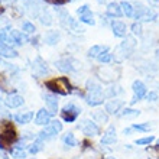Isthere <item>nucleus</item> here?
<instances>
[{
    "mask_svg": "<svg viewBox=\"0 0 159 159\" xmlns=\"http://www.w3.org/2000/svg\"><path fill=\"white\" fill-rule=\"evenodd\" d=\"M46 88L49 90L52 94H59V96H67L70 93H72L71 85L68 83L67 78H58V80H51L45 83Z\"/></svg>",
    "mask_w": 159,
    "mask_h": 159,
    "instance_id": "nucleus-1",
    "label": "nucleus"
},
{
    "mask_svg": "<svg viewBox=\"0 0 159 159\" xmlns=\"http://www.w3.org/2000/svg\"><path fill=\"white\" fill-rule=\"evenodd\" d=\"M62 130V123L59 120H51L48 125L42 129V132L38 134V138H41L43 142L45 140H49V139H54L57 134Z\"/></svg>",
    "mask_w": 159,
    "mask_h": 159,
    "instance_id": "nucleus-2",
    "label": "nucleus"
},
{
    "mask_svg": "<svg viewBox=\"0 0 159 159\" xmlns=\"http://www.w3.org/2000/svg\"><path fill=\"white\" fill-rule=\"evenodd\" d=\"M80 114H81V107L75 106L74 103H68L61 110V116H62L64 121H67V123H74Z\"/></svg>",
    "mask_w": 159,
    "mask_h": 159,
    "instance_id": "nucleus-3",
    "label": "nucleus"
},
{
    "mask_svg": "<svg viewBox=\"0 0 159 159\" xmlns=\"http://www.w3.org/2000/svg\"><path fill=\"white\" fill-rule=\"evenodd\" d=\"M78 129L81 130L87 138H93V136L100 134V127H98V125H97L96 121L90 120V119H84V120L80 121Z\"/></svg>",
    "mask_w": 159,
    "mask_h": 159,
    "instance_id": "nucleus-4",
    "label": "nucleus"
},
{
    "mask_svg": "<svg viewBox=\"0 0 159 159\" xmlns=\"http://www.w3.org/2000/svg\"><path fill=\"white\" fill-rule=\"evenodd\" d=\"M132 90H133L132 104H134V103L140 101L142 98H145V97H146V94H148L146 85H145V83H143V81H140V80H134L133 83H132Z\"/></svg>",
    "mask_w": 159,
    "mask_h": 159,
    "instance_id": "nucleus-5",
    "label": "nucleus"
},
{
    "mask_svg": "<svg viewBox=\"0 0 159 159\" xmlns=\"http://www.w3.org/2000/svg\"><path fill=\"white\" fill-rule=\"evenodd\" d=\"M42 98H43V101H45L48 111H49L52 116L57 114V111H58V97H57V94H52V93H43V94H42Z\"/></svg>",
    "mask_w": 159,
    "mask_h": 159,
    "instance_id": "nucleus-6",
    "label": "nucleus"
},
{
    "mask_svg": "<svg viewBox=\"0 0 159 159\" xmlns=\"http://www.w3.org/2000/svg\"><path fill=\"white\" fill-rule=\"evenodd\" d=\"M77 13L80 15V22H83V23H87V25H94L96 20H94V15L93 12L90 10L87 4H84L81 7L77 10Z\"/></svg>",
    "mask_w": 159,
    "mask_h": 159,
    "instance_id": "nucleus-7",
    "label": "nucleus"
},
{
    "mask_svg": "<svg viewBox=\"0 0 159 159\" xmlns=\"http://www.w3.org/2000/svg\"><path fill=\"white\" fill-rule=\"evenodd\" d=\"M123 106H125V103L120 98H110L104 106V111L107 114H117L119 111H121Z\"/></svg>",
    "mask_w": 159,
    "mask_h": 159,
    "instance_id": "nucleus-8",
    "label": "nucleus"
},
{
    "mask_svg": "<svg viewBox=\"0 0 159 159\" xmlns=\"http://www.w3.org/2000/svg\"><path fill=\"white\" fill-rule=\"evenodd\" d=\"M23 103H25V98L22 96H19V94H16V93L9 94L6 97V100H4V104H6L7 109H17V107L23 106Z\"/></svg>",
    "mask_w": 159,
    "mask_h": 159,
    "instance_id": "nucleus-9",
    "label": "nucleus"
},
{
    "mask_svg": "<svg viewBox=\"0 0 159 159\" xmlns=\"http://www.w3.org/2000/svg\"><path fill=\"white\" fill-rule=\"evenodd\" d=\"M116 140H117L116 127H114V126H109V129H107L104 133H103V138H101L100 143H101V145L109 146V145H113V143H116Z\"/></svg>",
    "mask_w": 159,
    "mask_h": 159,
    "instance_id": "nucleus-10",
    "label": "nucleus"
},
{
    "mask_svg": "<svg viewBox=\"0 0 159 159\" xmlns=\"http://www.w3.org/2000/svg\"><path fill=\"white\" fill-rule=\"evenodd\" d=\"M51 120H52V114L48 111V109H41L38 113L35 114V125L38 126H43L45 127Z\"/></svg>",
    "mask_w": 159,
    "mask_h": 159,
    "instance_id": "nucleus-11",
    "label": "nucleus"
},
{
    "mask_svg": "<svg viewBox=\"0 0 159 159\" xmlns=\"http://www.w3.org/2000/svg\"><path fill=\"white\" fill-rule=\"evenodd\" d=\"M72 58H61L58 61H55V67L58 68L61 72H72L74 68H72Z\"/></svg>",
    "mask_w": 159,
    "mask_h": 159,
    "instance_id": "nucleus-12",
    "label": "nucleus"
},
{
    "mask_svg": "<svg viewBox=\"0 0 159 159\" xmlns=\"http://www.w3.org/2000/svg\"><path fill=\"white\" fill-rule=\"evenodd\" d=\"M111 29H113V34L114 36H117V38H125L127 36V26L123 23V22H111Z\"/></svg>",
    "mask_w": 159,
    "mask_h": 159,
    "instance_id": "nucleus-13",
    "label": "nucleus"
},
{
    "mask_svg": "<svg viewBox=\"0 0 159 159\" xmlns=\"http://www.w3.org/2000/svg\"><path fill=\"white\" fill-rule=\"evenodd\" d=\"M10 38H12V41L15 42V43H17V45H25L26 42H29V38L26 36V34H23V32H20V30H10Z\"/></svg>",
    "mask_w": 159,
    "mask_h": 159,
    "instance_id": "nucleus-14",
    "label": "nucleus"
},
{
    "mask_svg": "<svg viewBox=\"0 0 159 159\" xmlns=\"http://www.w3.org/2000/svg\"><path fill=\"white\" fill-rule=\"evenodd\" d=\"M59 41H61V34H59V30H48L45 34V43L46 45L54 46V45H57Z\"/></svg>",
    "mask_w": 159,
    "mask_h": 159,
    "instance_id": "nucleus-15",
    "label": "nucleus"
},
{
    "mask_svg": "<svg viewBox=\"0 0 159 159\" xmlns=\"http://www.w3.org/2000/svg\"><path fill=\"white\" fill-rule=\"evenodd\" d=\"M43 145H45V142H43L41 138L36 136V138L28 145V151H29V153H32V155H36L38 152H41L42 149H43Z\"/></svg>",
    "mask_w": 159,
    "mask_h": 159,
    "instance_id": "nucleus-16",
    "label": "nucleus"
},
{
    "mask_svg": "<svg viewBox=\"0 0 159 159\" xmlns=\"http://www.w3.org/2000/svg\"><path fill=\"white\" fill-rule=\"evenodd\" d=\"M84 100L87 103L88 106H100L103 104V101H104V94H87V96L84 97Z\"/></svg>",
    "mask_w": 159,
    "mask_h": 159,
    "instance_id": "nucleus-17",
    "label": "nucleus"
},
{
    "mask_svg": "<svg viewBox=\"0 0 159 159\" xmlns=\"http://www.w3.org/2000/svg\"><path fill=\"white\" fill-rule=\"evenodd\" d=\"M13 119H15L16 123H19V125H28V123H30L32 119H34V111H22V113L15 114Z\"/></svg>",
    "mask_w": 159,
    "mask_h": 159,
    "instance_id": "nucleus-18",
    "label": "nucleus"
},
{
    "mask_svg": "<svg viewBox=\"0 0 159 159\" xmlns=\"http://www.w3.org/2000/svg\"><path fill=\"white\" fill-rule=\"evenodd\" d=\"M85 90H87V94H104L103 87L94 80H88L85 84Z\"/></svg>",
    "mask_w": 159,
    "mask_h": 159,
    "instance_id": "nucleus-19",
    "label": "nucleus"
},
{
    "mask_svg": "<svg viewBox=\"0 0 159 159\" xmlns=\"http://www.w3.org/2000/svg\"><path fill=\"white\" fill-rule=\"evenodd\" d=\"M34 70L38 72L39 75H45V74H48V67H46V62L41 58V57H36V58H35V61H34Z\"/></svg>",
    "mask_w": 159,
    "mask_h": 159,
    "instance_id": "nucleus-20",
    "label": "nucleus"
},
{
    "mask_svg": "<svg viewBox=\"0 0 159 159\" xmlns=\"http://www.w3.org/2000/svg\"><path fill=\"white\" fill-rule=\"evenodd\" d=\"M0 57H3V58H16L17 52L13 48H10L7 43L0 42Z\"/></svg>",
    "mask_w": 159,
    "mask_h": 159,
    "instance_id": "nucleus-21",
    "label": "nucleus"
},
{
    "mask_svg": "<svg viewBox=\"0 0 159 159\" xmlns=\"http://www.w3.org/2000/svg\"><path fill=\"white\" fill-rule=\"evenodd\" d=\"M91 119H93V121H96V123L106 125V123L109 121V114L106 113V111H103V110H96V111L91 113Z\"/></svg>",
    "mask_w": 159,
    "mask_h": 159,
    "instance_id": "nucleus-22",
    "label": "nucleus"
},
{
    "mask_svg": "<svg viewBox=\"0 0 159 159\" xmlns=\"http://www.w3.org/2000/svg\"><path fill=\"white\" fill-rule=\"evenodd\" d=\"M107 15L111 17H120L121 15H123V12H121V7L120 4L117 3H109L107 4Z\"/></svg>",
    "mask_w": 159,
    "mask_h": 159,
    "instance_id": "nucleus-23",
    "label": "nucleus"
},
{
    "mask_svg": "<svg viewBox=\"0 0 159 159\" xmlns=\"http://www.w3.org/2000/svg\"><path fill=\"white\" fill-rule=\"evenodd\" d=\"M133 130H138V132H142V133H146V132H149V130H152L153 127H155V125L153 123H149V121H145V123H134V125L130 126Z\"/></svg>",
    "mask_w": 159,
    "mask_h": 159,
    "instance_id": "nucleus-24",
    "label": "nucleus"
},
{
    "mask_svg": "<svg viewBox=\"0 0 159 159\" xmlns=\"http://www.w3.org/2000/svg\"><path fill=\"white\" fill-rule=\"evenodd\" d=\"M62 142H64V145L68 148H74L78 145V142H77V139H75V134L72 133V132H67V133L64 134Z\"/></svg>",
    "mask_w": 159,
    "mask_h": 159,
    "instance_id": "nucleus-25",
    "label": "nucleus"
},
{
    "mask_svg": "<svg viewBox=\"0 0 159 159\" xmlns=\"http://www.w3.org/2000/svg\"><path fill=\"white\" fill-rule=\"evenodd\" d=\"M106 51H109V46H101V45H94L91 46L90 49H88L87 55L90 58H97L101 52H106Z\"/></svg>",
    "mask_w": 159,
    "mask_h": 159,
    "instance_id": "nucleus-26",
    "label": "nucleus"
},
{
    "mask_svg": "<svg viewBox=\"0 0 159 159\" xmlns=\"http://www.w3.org/2000/svg\"><path fill=\"white\" fill-rule=\"evenodd\" d=\"M120 7H121V12H123V15H126L127 17H133V15H134V7L129 3V2H121Z\"/></svg>",
    "mask_w": 159,
    "mask_h": 159,
    "instance_id": "nucleus-27",
    "label": "nucleus"
},
{
    "mask_svg": "<svg viewBox=\"0 0 159 159\" xmlns=\"http://www.w3.org/2000/svg\"><path fill=\"white\" fill-rule=\"evenodd\" d=\"M39 20H41L42 25H45V26L52 25V16L49 15L48 10H41V13H39Z\"/></svg>",
    "mask_w": 159,
    "mask_h": 159,
    "instance_id": "nucleus-28",
    "label": "nucleus"
},
{
    "mask_svg": "<svg viewBox=\"0 0 159 159\" xmlns=\"http://www.w3.org/2000/svg\"><path fill=\"white\" fill-rule=\"evenodd\" d=\"M10 155H12V158H15V159H25L28 153H26L25 149H20V148L13 146L12 149H10Z\"/></svg>",
    "mask_w": 159,
    "mask_h": 159,
    "instance_id": "nucleus-29",
    "label": "nucleus"
},
{
    "mask_svg": "<svg viewBox=\"0 0 159 159\" xmlns=\"http://www.w3.org/2000/svg\"><path fill=\"white\" fill-rule=\"evenodd\" d=\"M68 26H70L74 32H77V34H83L84 30H85L83 26L80 25V22L77 20V19H74V17H70V20H68Z\"/></svg>",
    "mask_w": 159,
    "mask_h": 159,
    "instance_id": "nucleus-30",
    "label": "nucleus"
},
{
    "mask_svg": "<svg viewBox=\"0 0 159 159\" xmlns=\"http://www.w3.org/2000/svg\"><path fill=\"white\" fill-rule=\"evenodd\" d=\"M140 111L139 110H134V109H130V107H126L120 111V116L121 117H138Z\"/></svg>",
    "mask_w": 159,
    "mask_h": 159,
    "instance_id": "nucleus-31",
    "label": "nucleus"
},
{
    "mask_svg": "<svg viewBox=\"0 0 159 159\" xmlns=\"http://www.w3.org/2000/svg\"><path fill=\"white\" fill-rule=\"evenodd\" d=\"M97 59H98V62H101V64H109L113 61V54H110L109 51H106V52H101V54L97 57Z\"/></svg>",
    "mask_w": 159,
    "mask_h": 159,
    "instance_id": "nucleus-32",
    "label": "nucleus"
},
{
    "mask_svg": "<svg viewBox=\"0 0 159 159\" xmlns=\"http://www.w3.org/2000/svg\"><path fill=\"white\" fill-rule=\"evenodd\" d=\"M155 140V136H146V138H140V139H136L134 140V145H138V146H143V145H151L152 142Z\"/></svg>",
    "mask_w": 159,
    "mask_h": 159,
    "instance_id": "nucleus-33",
    "label": "nucleus"
},
{
    "mask_svg": "<svg viewBox=\"0 0 159 159\" xmlns=\"http://www.w3.org/2000/svg\"><path fill=\"white\" fill-rule=\"evenodd\" d=\"M22 30H23L25 34H35L36 28H35V25L32 23V22L25 20L23 22V25H22Z\"/></svg>",
    "mask_w": 159,
    "mask_h": 159,
    "instance_id": "nucleus-34",
    "label": "nucleus"
},
{
    "mask_svg": "<svg viewBox=\"0 0 159 159\" xmlns=\"http://www.w3.org/2000/svg\"><path fill=\"white\" fill-rule=\"evenodd\" d=\"M120 87H110L106 90L104 93V97H109V98H116V96H117L119 93H120Z\"/></svg>",
    "mask_w": 159,
    "mask_h": 159,
    "instance_id": "nucleus-35",
    "label": "nucleus"
},
{
    "mask_svg": "<svg viewBox=\"0 0 159 159\" xmlns=\"http://www.w3.org/2000/svg\"><path fill=\"white\" fill-rule=\"evenodd\" d=\"M0 42H2V43H6V42L13 43L12 38H10V35L7 34V30H2V32H0Z\"/></svg>",
    "mask_w": 159,
    "mask_h": 159,
    "instance_id": "nucleus-36",
    "label": "nucleus"
},
{
    "mask_svg": "<svg viewBox=\"0 0 159 159\" xmlns=\"http://www.w3.org/2000/svg\"><path fill=\"white\" fill-rule=\"evenodd\" d=\"M148 101H151V103H155V101L159 100V96H158V93L156 91H149L146 94V97H145Z\"/></svg>",
    "mask_w": 159,
    "mask_h": 159,
    "instance_id": "nucleus-37",
    "label": "nucleus"
},
{
    "mask_svg": "<svg viewBox=\"0 0 159 159\" xmlns=\"http://www.w3.org/2000/svg\"><path fill=\"white\" fill-rule=\"evenodd\" d=\"M132 32H133V35H142V25H140V22H136V23H133L132 25Z\"/></svg>",
    "mask_w": 159,
    "mask_h": 159,
    "instance_id": "nucleus-38",
    "label": "nucleus"
},
{
    "mask_svg": "<svg viewBox=\"0 0 159 159\" xmlns=\"http://www.w3.org/2000/svg\"><path fill=\"white\" fill-rule=\"evenodd\" d=\"M46 3L49 4H54V6H57V7H59V6H62V4L67 3V0H45Z\"/></svg>",
    "mask_w": 159,
    "mask_h": 159,
    "instance_id": "nucleus-39",
    "label": "nucleus"
},
{
    "mask_svg": "<svg viewBox=\"0 0 159 159\" xmlns=\"http://www.w3.org/2000/svg\"><path fill=\"white\" fill-rule=\"evenodd\" d=\"M148 2H149V4H151V6H153V7L159 6V0H148Z\"/></svg>",
    "mask_w": 159,
    "mask_h": 159,
    "instance_id": "nucleus-40",
    "label": "nucleus"
},
{
    "mask_svg": "<svg viewBox=\"0 0 159 159\" xmlns=\"http://www.w3.org/2000/svg\"><path fill=\"white\" fill-rule=\"evenodd\" d=\"M132 132H133V129H132V127H127V129L123 130V134H130Z\"/></svg>",
    "mask_w": 159,
    "mask_h": 159,
    "instance_id": "nucleus-41",
    "label": "nucleus"
},
{
    "mask_svg": "<svg viewBox=\"0 0 159 159\" xmlns=\"http://www.w3.org/2000/svg\"><path fill=\"white\" fill-rule=\"evenodd\" d=\"M3 12H4V9H3V7H0V15H2Z\"/></svg>",
    "mask_w": 159,
    "mask_h": 159,
    "instance_id": "nucleus-42",
    "label": "nucleus"
},
{
    "mask_svg": "<svg viewBox=\"0 0 159 159\" xmlns=\"http://www.w3.org/2000/svg\"><path fill=\"white\" fill-rule=\"evenodd\" d=\"M2 158H3V155H2V153H0V159H2Z\"/></svg>",
    "mask_w": 159,
    "mask_h": 159,
    "instance_id": "nucleus-43",
    "label": "nucleus"
},
{
    "mask_svg": "<svg viewBox=\"0 0 159 159\" xmlns=\"http://www.w3.org/2000/svg\"><path fill=\"white\" fill-rule=\"evenodd\" d=\"M106 159H114V158H106Z\"/></svg>",
    "mask_w": 159,
    "mask_h": 159,
    "instance_id": "nucleus-44",
    "label": "nucleus"
},
{
    "mask_svg": "<svg viewBox=\"0 0 159 159\" xmlns=\"http://www.w3.org/2000/svg\"><path fill=\"white\" fill-rule=\"evenodd\" d=\"M71 2H75V0H71Z\"/></svg>",
    "mask_w": 159,
    "mask_h": 159,
    "instance_id": "nucleus-45",
    "label": "nucleus"
}]
</instances>
